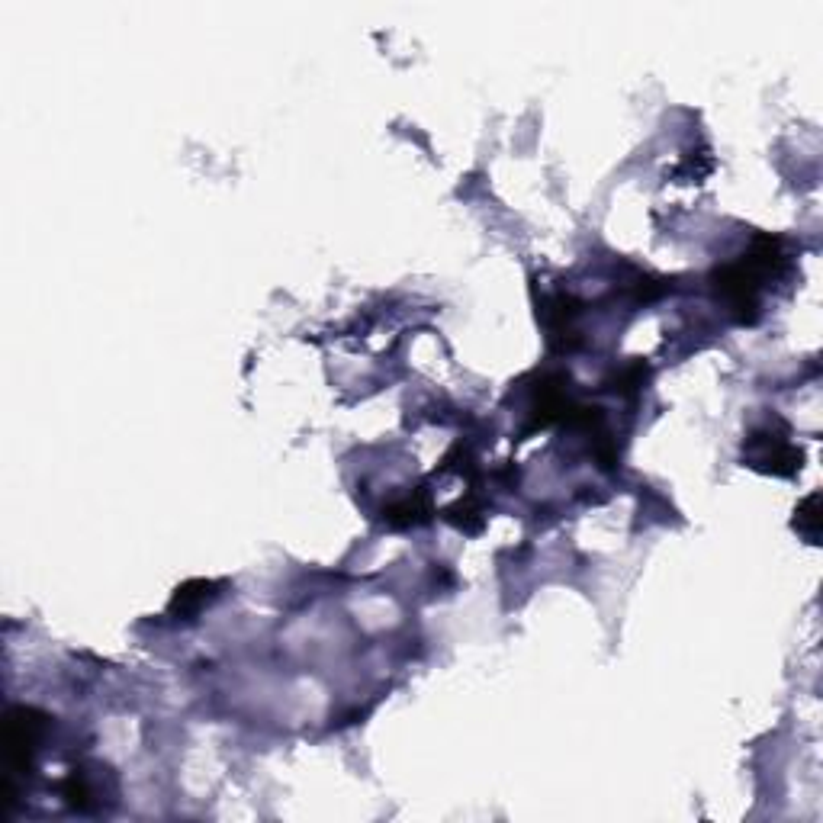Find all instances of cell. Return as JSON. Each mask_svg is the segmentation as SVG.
I'll list each match as a JSON object with an SVG mask.
<instances>
[{"mask_svg":"<svg viewBox=\"0 0 823 823\" xmlns=\"http://www.w3.org/2000/svg\"><path fill=\"white\" fill-rule=\"evenodd\" d=\"M788 267V254L782 238L759 235L753 248L743 258L724 264L721 271H714L711 283L717 296L730 306L733 319L743 325H753L759 319V293L769 280H778Z\"/></svg>","mask_w":823,"mask_h":823,"instance_id":"obj_1","label":"cell"},{"mask_svg":"<svg viewBox=\"0 0 823 823\" xmlns=\"http://www.w3.org/2000/svg\"><path fill=\"white\" fill-rule=\"evenodd\" d=\"M49 730V717L36 708H10L4 717V756L13 772H26L33 766V753Z\"/></svg>","mask_w":823,"mask_h":823,"instance_id":"obj_2","label":"cell"},{"mask_svg":"<svg viewBox=\"0 0 823 823\" xmlns=\"http://www.w3.org/2000/svg\"><path fill=\"white\" fill-rule=\"evenodd\" d=\"M743 454L750 460L753 470L762 473H775V476H795L804 463V454L795 444L788 441V431L782 428V435H775L772 428H759L753 431L743 444Z\"/></svg>","mask_w":823,"mask_h":823,"instance_id":"obj_3","label":"cell"},{"mask_svg":"<svg viewBox=\"0 0 823 823\" xmlns=\"http://www.w3.org/2000/svg\"><path fill=\"white\" fill-rule=\"evenodd\" d=\"M383 518L389 521L393 528H412V525H422V521L431 518V502L425 492H409V496H402L396 502H389L383 508Z\"/></svg>","mask_w":823,"mask_h":823,"instance_id":"obj_4","label":"cell"},{"mask_svg":"<svg viewBox=\"0 0 823 823\" xmlns=\"http://www.w3.org/2000/svg\"><path fill=\"white\" fill-rule=\"evenodd\" d=\"M216 582H206V579H190V582H184L181 589L174 592V598H171V615L174 618H193L197 615V611L209 602V598H213L216 592Z\"/></svg>","mask_w":823,"mask_h":823,"instance_id":"obj_5","label":"cell"},{"mask_svg":"<svg viewBox=\"0 0 823 823\" xmlns=\"http://www.w3.org/2000/svg\"><path fill=\"white\" fill-rule=\"evenodd\" d=\"M62 798L71 804V807H78V811H87V807L94 804V785H91V778H87L84 769H71L65 775V782H62Z\"/></svg>","mask_w":823,"mask_h":823,"instance_id":"obj_6","label":"cell"},{"mask_svg":"<svg viewBox=\"0 0 823 823\" xmlns=\"http://www.w3.org/2000/svg\"><path fill=\"white\" fill-rule=\"evenodd\" d=\"M817 502H820V496L817 492H811V496H807L801 505H798V518H795V528L807 537V541H817V528H820V518H817Z\"/></svg>","mask_w":823,"mask_h":823,"instance_id":"obj_7","label":"cell"},{"mask_svg":"<svg viewBox=\"0 0 823 823\" xmlns=\"http://www.w3.org/2000/svg\"><path fill=\"white\" fill-rule=\"evenodd\" d=\"M643 380H647V367H643L640 361H634V364H627L621 373H618V380L615 383H621V386H615L621 396H631V393H637V389L643 386Z\"/></svg>","mask_w":823,"mask_h":823,"instance_id":"obj_8","label":"cell"}]
</instances>
